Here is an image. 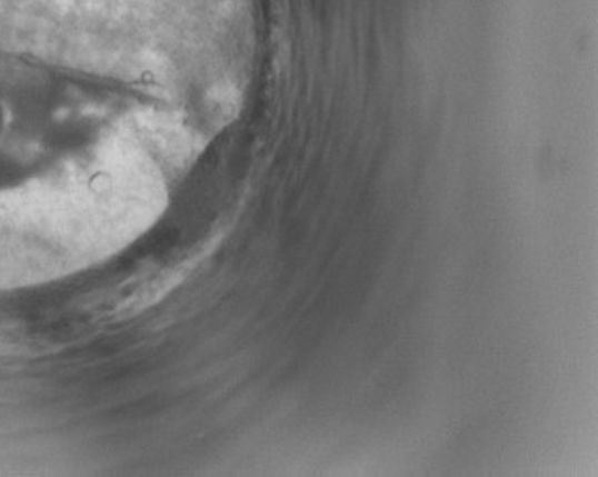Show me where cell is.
I'll list each match as a JSON object with an SVG mask.
<instances>
[{
	"label": "cell",
	"mask_w": 598,
	"mask_h": 477,
	"mask_svg": "<svg viewBox=\"0 0 598 477\" xmlns=\"http://www.w3.org/2000/svg\"><path fill=\"white\" fill-rule=\"evenodd\" d=\"M230 31H223L220 27L212 26V23H205L203 32L199 37L198 42L196 40H190L188 44L180 46H190V48H201V50H215V48H220V46L226 42ZM160 50V48H158ZM171 51V50H169ZM179 53V51H177ZM180 53H186V51L180 50ZM188 56H193V53H188ZM193 58H205V56H193ZM203 67L201 64L190 63V61H185V59H179V64L175 69V74H172L171 82L167 83L166 91L161 93V99H175V102L179 101L177 97L180 93H185V88L190 86L191 80L196 78V74H201Z\"/></svg>",
	"instance_id": "cell-1"
}]
</instances>
